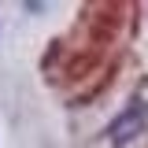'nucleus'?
<instances>
[{
  "instance_id": "obj_1",
  "label": "nucleus",
  "mask_w": 148,
  "mask_h": 148,
  "mask_svg": "<svg viewBox=\"0 0 148 148\" xmlns=\"http://www.w3.org/2000/svg\"><path fill=\"white\" fill-rule=\"evenodd\" d=\"M145 130H148V104L137 100V104H130V108L108 126V133H111V145L122 148V145H130L137 133H145Z\"/></svg>"
}]
</instances>
